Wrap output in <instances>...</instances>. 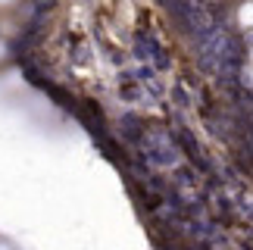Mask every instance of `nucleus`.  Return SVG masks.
Segmentation results:
<instances>
[{"instance_id": "obj_2", "label": "nucleus", "mask_w": 253, "mask_h": 250, "mask_svg": "<svg viewBox=\"0 0 253 250\" xmlns=\"http://www.w3.org/2000/svg\"><path fill=\"white\" fill-rule=\"evenodd\" d=\"M0 250H13V247H9V244H3V241H0Z\"/></svg>"}, {"instance_id": "obj_3", "label": "nucleus", "mask_w": 253, "mask_h": 250, "mask_svg": "<svg viewBox=\"0 0 253 250\" xmlns=\"http://www.w3.org/2000/svg\"><path fill=\"white\" fill-rule=\"evenodd\" d=\"M6 3H16V0H0V6H6Z\"/></svg>"}, {"instance_id": "obj_1", "label": "nucleus", "mask_w": 253, "mask_h": 250, "mask_svg": "<svg viewBox=\"0 0 253 250\" xmlns=\"http://www.w3.org/2000/svg\"><path fill=\"white\" fill-rule=\"evenodd\" d=\"M235 19H238V25L244 28V32H253V0H244V3L238 6Z\"/></svg>"}]
</instances>
